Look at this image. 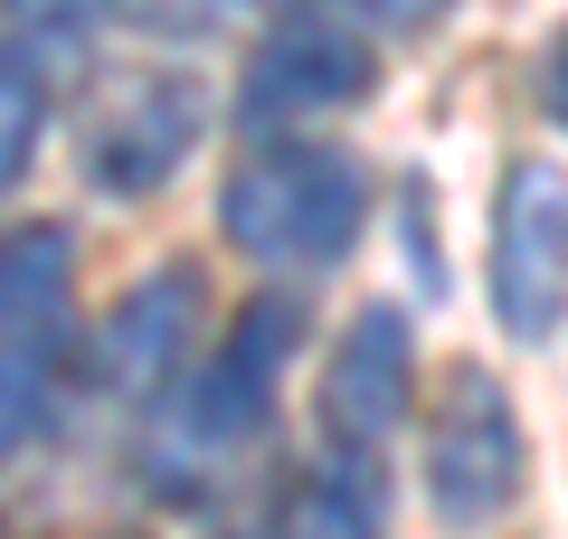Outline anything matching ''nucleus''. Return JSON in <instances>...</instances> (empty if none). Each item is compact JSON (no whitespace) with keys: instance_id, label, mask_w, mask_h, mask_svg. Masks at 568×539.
Returning <instances> with one entry per match:
<instances>
[{"instance_id":"f8f14e48","label":"nucleus","mask_w":568,"mask_h":539,"mask_svg":"<svg viewBox=\"0 0 568 539\" xmlns=\"http://www.w3.org/2000/svg\"><path fill=\"white\" fill-rule=\"evenodd\" d=\"M361 10L379 29H436V20H446V0H361Z\"/></svg>"},{"instance_id":"20e7f679","label":"nucleus","mask_w":568,"mask_h":539,"mask_svg":"<svg viewBox=\"0 0 568 539\" xmlns=\"http://www.w3.org/2000/svg\"><path fill=\"white\" fill-rule=\"evenodd\" d=\"M426 511L446 520V530H493L521 492V417H511L503 379L493 369H446L436 407H426Z\"/></svg>"},{"instance_id":"39448f33","label":"nucleus","mask_w":568,"mask_h":539,"mask_svg":"<svg viewBox=\"0 0 568 539\" xmlns=\"http://www.w3.org/2000/svg\"><path fill=\"white\" fill-rule=\"evenodd\" d=\"M493 322L521 350H540L568 322V180L549 161H511L493 190V237H484Z\"/></svg>"},{"instance_id":"f257e3e1","label":"nucleus","mask_w":568,"mask_h":539,"mask_svg":"<svg viewBox=\"0 0 568 539\" xmlns=\"http://www.w3.org/2000/svg\"><path fill=\"white\" fill-rule=\"evenodd\" d=\"M304 350V303L294 294H256L237 303V322H227V340L190 369L181 388H162V407H152V436H142V455H152V482L162 492H200L209 482V455H227V445H246L265 426V407H275V379L284 359Z\"/></svg>"},{"instance_id":"4468645a","label":"nucleus","mask_w":568,"mask_h":539,"mask_svg":"<svg viewBox=\"0 0 568 539\" xmlns=\"http://www.w3.org/2000/svg\"><path fill=\"white\" fill-rule=\"evenodd\" d=\"M275 10H304V0H275Z\"/></svg>"},{"instance_id":"f03ea898","label":"nucleus","mask_w":568,"mask_h":539,"mask_svg":"<svg viewBox=\"0 0 568 539\" xmlns=\"http://www.w3.org/2000/svg\"><path fill=\"white\" fill-rule=\"evenodd\" d=\"M361 218H369V171L351 152H332V142H265L219 190L227 246L256 265H284V275L342 265L361 246Z\"/></svg>"},{"instance_id":"1a4fd4ad","label":"nucleus","mask_w":568,"mask_h":539,"mask_svg":"<svg viewBox=\"0 0 568 539\" xmlns=\"http://www.w3.org/2000/svg\"><path fill=\"white\" fill-rule=\"evenodd\" d=\"M200 265H162L142 275L133 294L114 303V322L95 332V379L123 388V398H162V388L190 379V332H200Z\"/></svg>"},{"instance_id":"0eeeda50","label":"nucleus","mask_w":568,"mask_h":539,"mask_svg":"<svg viewBox=\"0 0 568 539\" xmlns=\"http://www.w3.org/2000/svg\"><path fill=\"white\" fill-rule=\"evenodd\" d=\"M407 407H417V340H407V313L398 303H361V313L342 322V340H332V359H323V436L342 445V455H369V445H388L407 426Z\"/></svg>"},{"instance_id":"ddd939ff","label":"nucleus","mask_w":568,"mask_h":539,"mask_svg":"<svg viewBox=\"0 0 568 539\" xmlns=\"http://www.w3.org/2000/svg\"><path fill=\"white\" fill-rule=\"evenodd\" d=\"M540 85H549V114L568 123V29L549 39V67H540Z\"/></svg>"},{"instance_id":"423d86ee","label":"nucleus","mask_w":568,"mask_h":539,"mask_svg":"<svg viewBox=\"0 0 568 539\" xmlns=\"http://www.w3.org/2000/svg\"><path fill=\"white\" fill-rule=\"evenodd\" d=\"M379 85V48L361 39L351 20H284L246 48L237 67V114L246 123H313L342 114Z\"/></svg>"},{"instance_id":"6e6552de","label":"nucleus","mask_w":568,"mask_h":539,"mask_svg":"<svg viewBox=\"0 0 568 539\" xmlns=\"http://www.w3.org/2000/svg\"><path fill=\"white\" fill-rule=\"evenodd\" d=\"M190 142H200V104H190L181 77H123L114 104L95 114V133H85V180L104 200H142L190 161Z\"/></svg>"},{"instance_id":"9b49d317","label":"nucleus","mask_w":568,"mask_h":539,"mask_svg":"<svg viewBox=\"0 0 568 539\" xmlns=\"http://www.w3.org/2000/svg\"><path fill=\"white\" fill-rule=\"evenodd\" d=\"M39 123H48V67L10 39V58H0V180H20L39 161Z\"/></svg>"},{"instance_id":"2eb2a0df","label":"nucleus","mask_w":568,"mask_h":539,"mask_svg":"<svg viewBox=\"0 0 568 539\" xmlns=\"http://www.w3.org/2000/svg\"><path fill=\"white\" fill-rule=\"evenodd\" d=\"M114 539H142V530H114Z\"/></svg>"},{"instance_id":"7ed1b4c3","label":"nucleus","mask_w":568,"mask_h":539,"mask_svg":"<svg viewBox=\"0 0 568 539\" xmlns=\"http://www.w3.org/2000/svg\"><path fill=\"white\" fill-rule=\"evenodd\" d=\"M77 332V246L58 218H20L0 246V436L29 455L58 398V359Z\"/></svg>"},{"instance_id":"9d476101","label":"nucleus","mask_w":568,"mask_h":539,"mask_svg":"<svg viewBox=\"0 0 568 539\" xmlns=\"http://www.w3.org/2000/svg\"><path fill=\"white\" fill-rule=\"evenodd\" d=\"M284 539H379V492H369V455L323 464L284 501Z\"/></svg>"}]
</instances>
